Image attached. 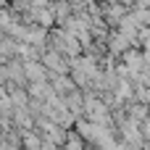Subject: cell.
Instances as JSON below:
<instances>
[{"label":"cell","mask_w":150,"mask_h":150,"mask_svg":"<svg viewBox=\"0 0 150 150\" xmlns=\"http://www.w3.org/2000/svg\"><path fill=\"white\" fill-rule=\"evenodd\" d=\"M24 79H26V82L47 79V69L40 63V58H34V61H24Z\"/></svg>","instance_id":"cell-1"}]
</instances>
